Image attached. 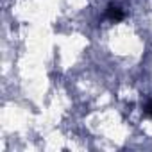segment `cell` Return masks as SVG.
Returning <instances> with one entry per match:
<instances>
[{"label": "cell", "instance_id": "6da1fadb", "mask_svg": "<svg viewBox=\"0 0 152 152\" xmlns=\"http://www.w3.org/2000/svg\"><path fill=\"white\" fill-rule=\"evenodd\" d=\"M107 16H109L111 20H122V18H124V13H122L120 7H116V6H109V9H107Z\"/></svg>", "mask_w": 152, "mask_h": 152}, {"label": "cell", "instance_id": "7a4b0ae2", "mask_svg": "<svg viewBox=\"0 0 152 152\" xmlns=\"http://www.w3.org/2000/svg\"><path fill=\"white\" fill-rule=\"evenodd\" d=\"M145 113L152 116V102H148V104H147V107H145Z\"/></svg>", "mask_w": 152, "mask_h": 152}]
</instances>
